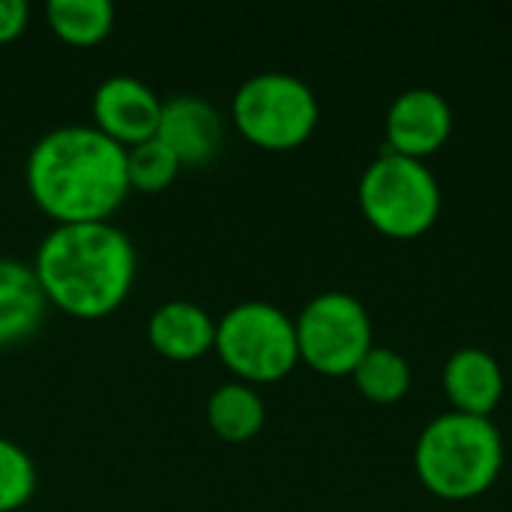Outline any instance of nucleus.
I'll return each instance as SVG.
<instances>
[{"label":"nucleus","mask_w":512,"mask_h":512,"mask_svg":"<svg viewBox=\"0 0 512 512\" xmlns=\"http://www.w3.org/2000/svg\"><path fill=\"white\" fill-rule=\"evenodd\" d=\"M351 378H354L357 390L375 405H393V402L405 399V393L411 390V366L393 348L372 345V351L351 372Z\"/></svg>","instance_id":"16"},{"label":"nucleus","mask_w":512,"mask_h":512,"mask_svg":"<svg viewBox=\"0 0 512 512\" xmlns=\"http://www.w3.org/2000/svg\"><path fill=\"white\" fill-rule=\"evenodd\" d=\"M93 129L120 147H138L156 138L162 99L132 75H111L93 90Z\"/></svg>","instance_id":"8"},{"label":"nucleus","mask_w":512,"mask_h":512,"mask_svg":"<svg viewBox=\"0 0 512 512\" xmlns=\"http://www.w3.org/2000/svg\"><path fill=\"white\" fill-rule=\"evenodd\" d=\"M444 393L456 414L492 417L504 396V372L483 348H459L444 366Z\"/></svg>","instance_id":"12"},{"label":"nucleus","mask_w":512,"mask_h":512,"mask_svg":"<svg viewBox=\"0 0 512 512\" xmlns=\"http://www.w3.org/2000/svg\"><path fill=\"white\" fill-rule=\"evenodd\" d=\"M213 351L243 384H276L300 363L294 318L264 300L228 309L216 321Z\"/></svg>","instance_id":"6"},{"label":"nucleus","mask_w":512,"mask_h":512,"mask_svg":"<svg viewBox=\"0 0 512 512\" xmlns=\"http://www.w3.org/2000/svg\"><path fill=\"white\" fill-rule=\"evenodd\" d=\"M45 294L33 267L0 258V345H15L30 339L45 315Z\"/></svg>","instance_id":"13"},{"label":"nucleus","mask_w":512,"mask_h":512,"mask_svg":"<svg viewBox=\"0 0 512 512\" xmlns=\"http://www.w3.org/2000/svg\"><path fill=\"white\" fill-rule=\"evenodd\" d=\"M156 138L177 156L183 168H204L222 150L225 120L213 102L183 93L162 102Z\"/></svg>","instance_id":"10"},{"label":"nucleus","mask_w":512,"mask_h":512,"mask_svg":"<svg viewBox=\"0 0 512 512\" xmlns=\"http://www.w3.org/2000/svg\"><path fill=\"white\" fill-rule=\"evenodd\" d=\"M147 339L153 351L171 363L201 360L216 345V321L210 312L189 300L162 303L147 321Z\"/></svg>","instance_id":"11"},{"label":"nucleus","mask_w":512,"mask_h":512,"mask_svg":"<svg viewBox=\"0 0 512 512\" xmlns=\"http://www.w3.org/2000/svg\"><path fill=\"white\" fill-rule=\"evenodd\" d=\"M357 198L366 222L393 240H414L441 216V186L432 168L390 150L363 171Z\"/></svg>","instance_id":"4"},{"label":"nucleus","mask_w":512,"mask_h":512,"mask_svg":"<svg viewBox=\"0 0 512 512\" xmlns=\"http://www.w3.org/2000/svg\"><path fill=\"white\" fill-rule=\"evenodd\" d=\"M24 183L33 204L54 225L111 222L126 201V147L93 126L45 132L27 156Z\"/></svg>","instance_id":"1"},{"label":"nucleus","mask_w":512,"mask_h":512,"mask_svg":"<svg viewBox=\"0 0 512 512\" xmlns=\"http://www.w3.org/2000/svg\"><path fill=\"white\" fill-rule=\"evenodd\" d=\"M321 108L312 87L291 72H258L246 78L231 99L237 132L270 153L297 150L318 126Z\"/></svg>","instance_id":"5"},{"label":"nucleus","mask_w":512,"mask_h":512,"mask_svg":"<svg viewBox=\"0 0 512 512\" xmlns=\"http://www.w3.org/2000/svg\"><path fill=\"white\" fill-rule=\"evenodd\" d=\"M48 27L72 48L99 45L114 27V6L108 0H51L45 6Z\"/></svg>","instance_id":"15"},{"label":"nucleus","mask_w":512,"mask_h":512,"mask_svg":"<svg viewBox=\"0 0 512 512\" xmlns=\"http://www.w3.org/2000/svg\"><path fill=\"white\" fill-rule=\"evenodd\" d=\"M30 21V6L24 0H0V45L15 42Z\"/></svg>","instance_id":"19"},{"label":"nucleus","mask_w":512,"mask_h":512,"mask_svg":"<svg viewBox=\"0 0 512 512\" xmlns=\"http://www.w3.org/2000/svg\"><path fill=\"white\" fill-rule=\"evenodd\" d=\"M453 135L450 102L429 87H414L396 96L387 111V144L390 153L408 159H426L438 153Z\"/></svg>","instance_id":"9"},{"label":"nucleus","mask_w":512,"mask_h":512,"mask_svg":"<svg viewBox=\"0 0 512 512\" xmlns=\"http://www.w3.org/2000/svg\"><path fill=\"white\" fill-rule=\"evenodd\" d=\"M180 168L183 165L177 162V156L159 138H150L126 150V177H129V189L135 192H144V195L165 192L177 180Z\"/></svg>","instance_id":"17"},{"label":"nucleus","mask_w":512,"mask_h":512,"mask_svg":"<svg viewBox=\"0 0 512 512\" xmlns=\"http://www.w3.org/2000/svg\"><path fill=\"white\" fill-rule=\"evenodd\" d=\"M207 423L216 432V438H222L228 444H246L264 429L267 408H264L261 393L252 384L234 381V384H222L210 393Z\"/></svg>","instance_id":"14"},{"label":"nucleus","mask_w":512,"mask_h":512,"mask_svg":"<svg viewBox=\"0 0 512 512\" xmlns=\"http://www.w3.org/2000/svg\"><path fill=\"white\" fill-rule=\"evenodd\" d=\"M300 363L339 378L351 375L372 351V318L366 306L345 291L312 297L294 321Z\"/></svg>","instance_id":"7"},{"label":"nucleus","mask_w":512,"mask_h":512,"mask_svg":"<svg viewBox=\"0 0 512 512\" xmlns=\"http://www.w3.org/2000/svg\"><path fill=\"white\" fill-rule=\"evenodd\" d=\"M135 270V246L114 222L54 225L33 258L48 306L81 321L114 315L135 285Z\"/></svg>","instance_id":"2"},{"label":"nucleus","mask_w":512,"mask_h":512,"mask_svg":"<svg viewBox=\"0 0 512 512\" xmlns=\"http://www.w3.org/2000/svg\"><path fill=\"white\" fill-rule=\"evenodd\" d=\"M414 468L420 483L444 501L486 495L504 468V438L492 417L441 414L417 441Z\"/></svg>","instance_id":"3"},{"label":"nucleus","mask_w":512,"mask_h":512,"mask_svg":"<svg viewBox=\"0 0 512 512\" xmlns=\"http://www.w3.org/2000/svg\"><path fill=\"white\" fill-rule=\"evenodd\" d=\"M36 492V465L12 441L0 438V512H18Z\"/></svg>","instance_id":"18"}]
</instances>
